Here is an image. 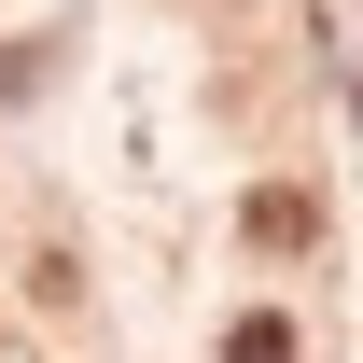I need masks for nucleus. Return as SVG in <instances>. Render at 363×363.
Instances as JSON below:
<instances>
[{
	"instance_id": "obj_1",
	"label": "nucleus",
	"mask_w": 363,
	"mask_h": 363,
	"mask_svg": "<svg viewBox=\"0 0 363 363\" xmlns=\"http://www.w3.org/2000/svg\"><path fill=\"white\" fill-rule=\"evenodd\" d=\"M252 238H266V252H308V238H321V210L294 196V182H266V196H252Z\"/></svg>"
},
{
	"instance_id": "obj_2",
	"label": "nucleus",
	"mask_w": 363,
	"mask_h": 363,
	"mask_svg": "<svg viewBox=\"0 0 363 363\" xmlns=\"http://www.w3.org/2000/svg\"><path fill=\"white\" fill-rule=\"evenodd\" d=\"M224 363H294V321H279V308H252V321L224 335Z\"/></svg>"
}]
</instances>
